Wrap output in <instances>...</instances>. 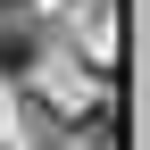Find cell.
<instances>
[{"label": "cell", "mask_w": 150, "mask_h": 150, "mask_svg": "<svg viewBox=\"0 0 150 150\" xmlns=\"http://www.w3.org/2000/svg\"><path fill=\"white\" fill-rule=\"evenodd\" d=\"M33 67V33L25 25H0V75H25Z\"/></svg>", "instance_id": "1"}, {"label": "cell", "mask_w": 150, "mask_h": 150, "mask_svg": "<svg viewBox=\"0 0 150 150\" xmlns=\"http://www.w3.org/2000/svg\"><path fill=\"white\" fill-rule=\"evenodd\" d=\"M0 8H8V0H0Z\"/></svg>", "instance_id": "2"}]
</instances>
